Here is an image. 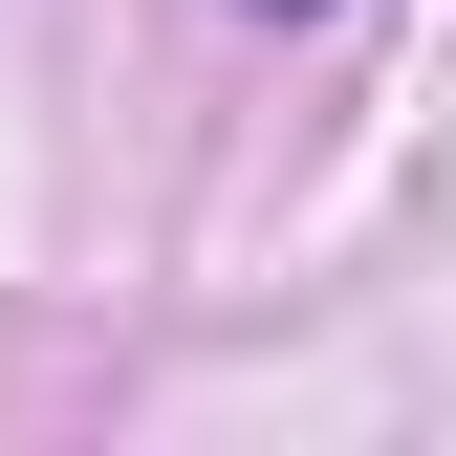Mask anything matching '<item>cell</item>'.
Masks as SVG:
<instances>
[]
</instances>
